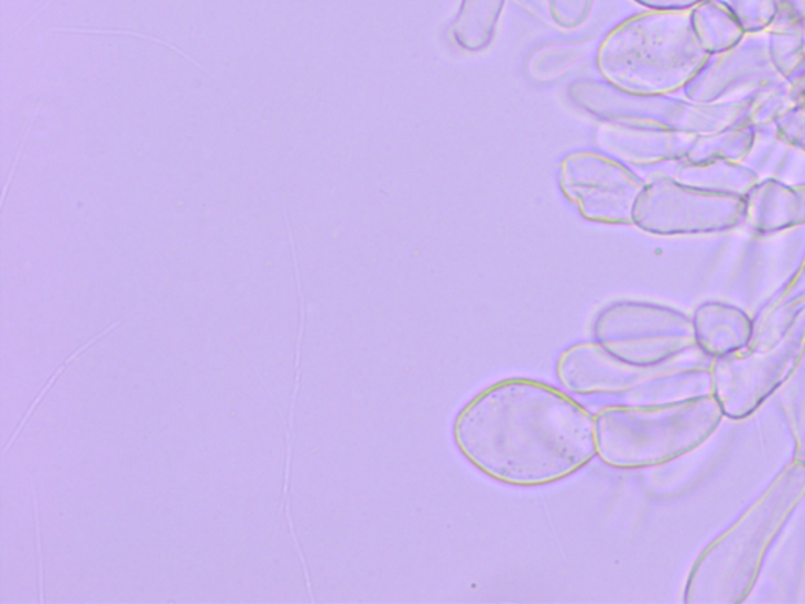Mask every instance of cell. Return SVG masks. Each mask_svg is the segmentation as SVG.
I'll use <instances>...</instances> for the list:
<instances>
[{
    "label": "cell",
    "instance_id": "obj_1",
    "mask_svg": "<svg viewBox=\"0 0 805 604\" xmlns=\"http://www.w3.org/2000/svg\"><path fill=\"white\" fill-rule=\"evenodd\" d=\"M454 441L481 474L524 488L564 481L598 455L595 416L529 378L481 390L455 418Z\"/></svg>",
    "mask_w": 805,
    "mask_h": 604
},
{
    "label": "cell",
    "instance_id": "obj_2",
    "mask_svg": "<svg viewBox=\"0 0 805 604\" xmlns=\"http://www.w3.org/2000/svg\"><path fill=\"white\" fill-rule=\"evenodd\" d=\"M558 184L565 197L590 223L630 224L641 184L627 168L599 151H575L561 162Z\"/></svg>",
    "mask_w": 805,
    "mask_h": 604
},
{
    "label": "cell",
    "instance_id": "obj_3",
    "mask_svg": "<svg viewBox=\"0 0 805 604\" xmlns=\"http://www.w3.org/2000/svg\"><path fill=\"white\" fill-rule=\"evenodd\" d=\"M671 315L639 302L619 301L598 312L594 337L631 366L643 368L661 363L678 346Z\"/></svg>",
    "mask_w": 805,
    "mask_h": 604
},
{
    "label": "cell",
    "instance_id": "obj_4",
    "mask_svg": "<svg viewBox=\"0 0 805 604\" xmlns=\"http://www.w3.org/2000/svg\"><path fill=\"white\" fill-rule=\"evenodd\" d=\"M555 374L577 396H616L634 389L641 368L619 359L598 342H583L562 352Z\"/></svg>",
    "mask_w": 805,
    "mask_h": 604
},
{
    "label": "cell",
    "instance_id": "obj_5",
    "mask_svg": "<svg viewBox=\"0 0 805 604\" xmlns=\"http://www.w3.org/2000/svg\"><path fill=\"white\" fill-rule=\"evenodd\" d=\"M132 313H134V312H132ZM132 313H130V315L123 316V319L119 320V322L110 324V326L106 327L105 331H101V333H98L97 335H95L94 338H90V341H88L86 345H83V346H80L79 349H76V352L73 353V355L69 356L68 359H66L65 363L62 364V366L57 368V370H55V374L53 375V377L47 379L46 386H44V388L42 389V392H40L39 396H36V399L33 400L32 407L29 408L28 412H25V416H24V418H22L20 425H18L17 432L13 433V436L10 438L9 444H7L6 449H3V453H7L10 451L11 445L14 444V441H17L18 436H20L22 429H24L25 422H28L29 419H31L32 412L35 411L36 407H39L40 401H42L44 399V396H46L47 390L51 389V386H53L54 382L57 381V378L61 377L62 371H64L65 368L68 367L69 364L73 363V360L76 359V357H79L80 355H83V353L86 352L88 346L97 344L99 338L105 337V335L109 334L110 331L116 330L117 326H120V324L123 323L124 320L130 319Z\"/></svg>",
    "mask_w": 805,
    "mask_h": 604
},
{
    "label": "cell",
    "instance_id": "obj_6",
    "mask_svg": "<svg viewBox=\"0 0 805 604\" xmlns=\"http://www.w3.org/2000/svg\"><path fill=\"white\" fill-rule=\"evenodd\" d=\"M40 109H42V105L36 106L35 112H33L31 123H29L28 130H25V136L24 138H22L20 149H18L17 151V158H14L13 164H11L9 176H7V182L6 184H3L2 198H0V208H2L3 204H6L10 184L11 182H13L14 172H17L18 164H20L22 151H24L25 142H28V138L29 134H31L33 123H35L36 117H39Z\"/></svg>",
    "mask_w": 805,
    "mask_h": 604
},
{
    "label": "cell",
    "instance_id": "obj_7",
    "mask_svg": "<svg viewBox=\"0 0 805 604\" xmlns=\"http://www.w3.org/2000/svg\"><path fill=\"white\" fill-rule=\"evenodd\" d=\"M32 492H33V507H35L36 550H39L40 602L44 603L42 530H40L39 499H36L35 484H33V481H32Z\"/></svg>",
    "mask_w": 805,
    "mask_h": 604
}]
</instances>
